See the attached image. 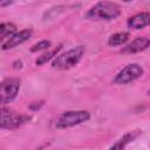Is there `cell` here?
I'll return each instance as SVG.
<instances>
[{
  "mask_svg": "<svg viewBox=\"0 0 150 150\" xmlns=\"http://www.w3.org/2000/svg\"><path fill=\"white\" fill-rule=\"evenodd\" d=\"M121 15V7L112 1H100L94 5L86 14L90 20H114Z\"/></svg>",
  "mask_w": 150,
  "mask_h": 150,
  "instance_id": "obj_1",
  "label": "cell"
},
{
  "mask_svg": "<svg viewBox=\"0 0 150 150\" xmlns=\"http://www.w3.org/2000/svg\"><path fill=\"white\" fill-rule=\"evenodd\" d=\"M83 54H84V47L83 46L74 47V48H71V49H69L62 54H57L52 62V67L54 69H59V70L70 69L80 62Z\"/></svg>",
  "mask_w": 150,
  "mask_h": 150,
  "instance_id": "obj_2",
  "label": "cell"
},
{
  "mask_svg": "<svg viewBox=\"0 0 150 150\" xmlns=\"http://www.w3.org/2000/svg\"><path fill=\"white\" fill-rule=\"evenodd\" d=\"M28 117L26 115L19 114L12 108L1 107L0 108V129H16L27 122Z\"/></svg>",
  "mask_w": 150,
  "mask_h": 150,
  "instance_id": "obj_3",
  "label": "cell"
},
{
  "mask_svg": "<svg viewBox=\"0 0 150 150\" xmlns=\"http://www.w3.org/2000/svg\"><path fill=\"white\" fill-rule=\"evenodd\" d=\"M90 118V114L87 110H69L64 111L56 121V128L66 129L83 122H87Z\"/></svg>",
  "mask_w": 150,
  "mask_h": 150,
  "instance_id": "obj_4",
  "label": "cell"
},
{
  "mask_svg": "<svg viewBox=\"0 0 150 150\" xmlns=\"http://www.w3.org/2000/svg\"><path fill=\"white\" fill-rule=\"evenodd\" d=\"M20 80L16 77H9L0 81V107L12 102L19 90H20Z\"/></svg>",
  "mask_w": 150,
  "mask_h": 150,
  "instance_id": "obj_5",
  "label": "cell"
},
{
  "mask_svg": "<svg viewBox=\"0 0 150 150\" xmlns=\"http://www.w3.org/2000/svg\"><path fill=\"white\" fill-rule=\"evenodd\" d=\"M142 75H143V68L137 63H130L127 64L116 74V76L112 80V83L117 86L127 84L139 79Z\"/></svg>",
  "mask_w": 150,
  "mask_h": 150,
  "instance_id": "obj_6",
  "label": "cell"
},
{
  "mask_svg": "<svg viewBox=\"0 0 150 150\" xmlns=\"http://www.w3.org/2000/svg\"><path fill=\"white\" fill-rule=\"evenodd\" d=\"M33 34V30L27 28V29H22L20 32H15L9 39H7L5 41V43L2 45V49L4 50H8V49H12V48H15L20 45H22L23 42H26Z\"/></svg>",
  "mask_w": 150,
  "mask_h": 150,
  "instance_id": "obj_7",
  "label": "cell"
},
{
  "mask_svg": "<svg viewBox=\"0 0 150 150\" xmlns=\"http://www.w3.org/2000/svg\"><path fill=\"white\" fill-rule=\"evenodd\" d=\"M150 45V40L146 36H137L130 43H128L125 47L122 48V53H128V54H134V53H139L142 50H145Z\"/></svg>",
  "mask_w": 150,
  "mask_h": 150,
  "instance_id": "obj_8",
  "label": "cell"
},
{
  "mask_svg": "<svg viewBox=\"0 0 150 150\" xmlns=\"http://www.w3.org/2000/svg\"><path fill=\"white\" fill-rule=\"evenodd\" d=\"M149 13L142 12L138 14H135L134 16L128 19V27L132 29H143L149 25Z\"/></svg>",
  "mask_w": 150,
  "mask_h": 150,
  "instance_id": "obj_9",
  "label": "cell"
},
{
  "mask_svg": "<svg viewBox=\"0 0 150 150\" xmlns=\"http://www.w3.org/2000/svg\"><path fill=\"white\" fill-rule=\"evenodd\" d=\"M141 134H142L141 130H134V131L127 132L122 138H120V139H118L115 144H112L110 148H111V149H123V148H125L129 143H131L132 141H135Z\"/></svg>",
  "mask_w": 150,
  "mask_h": 150,
  "instance_id": "obj_10",
  "label": "cell"
},
{
  "mask_svg": "<svg viewBox=\"0 0 150 150\" xmlns=\"http://www.w3.org/2000/svg\"><path fill=\"white\" fill-rule=\"evenodd\" d=\"M16 32V26L12 22H1L0 23V42L9 39Z\"/></svg>",
  "mask_w": 150,
  "mask_h": 150,
  "instance_id": "obj_11",
  "label": "cell"
},
{
  "mask_svg": "<svg viewBox=\"0 0 150 150\" xmlns=\"http://www.w3.org/2000/svg\"><path fill=\"white\" fill-rule=\"evenodd\" d=\"M128 40H129V33H128V32H118V33L112 34V35L108 39V45L111 46V47L122 46V45H124Z\"/></svg>",
  "mask_w": 150,
  "mask_h": 150,
  "instance_id": "obj_12",
  "label": "cell"
},
{
  "mask_svg": "<svg viewBox=\"0 0 150 150\" xmlns=\"http://www.w3.org/2000/svg\"><path fill=\"white\" fill-rule=\"evenodd\" d=\"M61 48H62V45H60V46H57L56 48H54V49H52V50H49V52H47V53L40 55V56L36 59V61H35L36 66H42V64H45L46 62H48L49 60H52L53 57H55V56L57 55V53L61 50Z\"/></svg>",
  "mask_w": 150,
  "mask_h": 150,
  "instance_id": "obj_13",
  "label": "cell"
},
{
  "mask_svg": "<svg viewBox=\"0 0 150 150\" xmlns=\"http://www.w3.org/2000/svg\"><path fill=\"white\" fill-rule=\"evenodd\" d=\"M50 46H52V42L49 40H41L30 47V52L35 53V52H40V50H46V49H49Z\"/></svg>",
  "mask_w": 150,
  "mask_h": 150,
  "instance_id": "obj_14",
  "label": "cell"
},
{
  "mask_svg": "<svg viewBox=\"0 0 150 150\" xmlns=\"http://www.w3.org/2000/svg\"><path fill=\"white\" fill-rule=\"evenodd\" d=\"M14 2V0H0V7H7L9 5H12Z\"/></svg>",
  "mask_w": 150,
  "mask_h": 150,
  "instance_id": "obj_15",
  "label": "cell"
},
{
  "mask_svg": "<svg viewBox=\"0 0 150 150\" xmlns=\"http://www.w3.org/2000/svg\"><path fill=\"white\" fill-rule=\"evenodd\" d=\"M123 1H125V2H128V1H131V0H123Z\"/></svg>",
  "mask_w": 150,
  "mask_h": 150,
  "instance_id": "obj_16",
  "label": "cell"
}]
</instances>
